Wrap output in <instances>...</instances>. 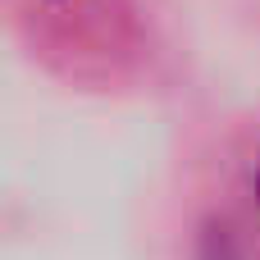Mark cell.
<instances>
[{"label":"cell","instance_id":"obj_1","mask_svg":"<svg viewBox=\"0 0 260 260\" xmlns=\"http://www.w3.org/2000/svg\"><path fill=\"white\" fill-rule=\"evenodd\" d=\"M251 197H256V206H260V160H256V169H251Z\"/></svg>","mask_w":260,"mask_h":260}]
</instances>
